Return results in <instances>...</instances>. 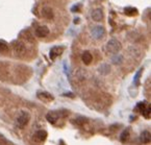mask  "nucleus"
<instances>
[{
    "instance_id": "1",
    "label": "nucleus",
    "mask_w": 151,
    "mask_h": 145,
    "mask_svg": "<svg viewBox=\"0 0 151 145\" xmlns=\"http://www.w3.org/2000/svg\"><path fill=\"white\" fill-rule=\"evenodd\" d=\"M121 50V44L118 40L111 39L106 44V51L111 54H117Z\"/></svg>"
},
{
    "instance_id": "2",
    "label": "nucleus",
    "mask_w": 151,
    "mask_h": 145,
    "mask_svg": "<svg viewBox=\"0 0 151 145\" xmlns=\"http://www.w3.org/2000/svg\"><path fill=\"white\" fill-rule=\"evenodd\" d=\"M29 119H30V115L27 112H22L20 116L17 118V125H18V127L23 128L24 126H26L27 123L29 122Z\"/></svg>"
},
{
    "instance_id": "3",
    "label": "nucleus",
    "mask_w": 151,
    "mask_h": 145,
    "mask_svg": "<svg viewBox=\"0 0 151 145\" xmlns=\"http://www.w3.org/2000/svg\"><path fill=\"white\" fill-rule=\"evenodd\" d=\"M104 34H105L104 28H103L102 26H100V25H98V26L94 27V28L92 29V36L95 39H97V40L102 38V37L104 36Z\"/></svg>"
},
{
    "instance_id": "4",
    "label": "nucleus",
    "mask_w": 151,
    "mask_h": 145,
    "mask_svg": "<svg viewBox=\"0 0 151 145\" xmlns=\"http://www.w3.org/2000/svg\"><path fill=\"white\" fill-rule=\"evenodd\" d=\"M103 17H104V15H103V12L101 9H96L92 12V19H93L95 22H100V21H102Z\"/></svg>"
},
{
    "instance_id": "5",
    "label": "nucleus",
    "mask_w": 151,
    "mask_h": 145,
    "mask_svg": "<svg viewBox=\"0 0 151 145\" xmlns=\"http://www.w3.org/2000/svg\"><path fill=\"white\" fill-rule=\"evenodd\" d=\"M49 34V28L47 26H39L36 29V35L39 38H45Z\"/></svg>"
},
{
    "instance_id": "6",
    "label": "nucleus",
    "mask_w": 151,
    "mask_h": 145,
    "mask_svg": "<svg viewBox=\"0 0 151 145\" xmlns=\"http://www.w3.org/2000/svg\"><path fill=\"white\" fill-rule=\"evenodd\" d=\"M13 47H14V50H15V53L17 54H23L25 52V46L22 44L21 42H14L13 43Z\"/></svg>"
},
{
    "instance_id": "7",
    "label": "nucleus",
    "mask_w": 151,
    "mask_h": 145,
    "mask_svg": "<svg viewBox=\"0 0 151 145\" xmlns=\"http://www.w3.org/2000/svg\"><path fill=\"white\" fill-rule=\"evenodd\" d=\"M63 47L60 46H56V47H53L51 50H50V52H49V56H50V58H51V60H54L55 58H58V56H60V54L63 53Z\"/></svg>"
},
{
    "instance_id": "8",
    "label": "nucleus",
    "mask_w": 151,
    "mask_h": 145,
    "mask_svg": "<svg viewBox=\"0 0 151 145\" xmlns=\"http://www.w3.org/2000/svg\"><path fill=\"white\" fill-rule=\"evenodd\" d=\"M42 15L43 17H45L46 19H53L54 17V14H53V11H52L51 7H49V6H44L42 9Z\"/></svg>"
},
{
    "instance_id": "9",
    "label": "nucleus",
    "mask_w": 151,
    "mask_h": 145,
    "mask_svg": "<svg viewBox=\"0 0 151 145\" xmlns=\"http://www.w3.org/2000/svg\"><path fill=\"white\" fill-rule=\"evenodd\" d=\"M46 138H47L46 131H38L35 134V136H33V139L36 141H38V142H43V141L46 140Z\"/></svg>"
},
{
    "instance_id": "10",
    "label": "nucleus",
    "mask_w": 151,
    "mask_h": 145,
    "mask_svg": "<svg viewBox=\"0 0 151 145\" xmlns=\"http://www.w3.org/2000/svg\"><path fill=\"white\" fill-rule=\"evenodd\" d=\"M38 97L43 101H52L54 99L53 96H52L51 94L47 93V92H39Z\"/></svg>"
},
{
    "instance_id": "11",
    "label": "nucleus",
    "mask_w": 151,
    "mask_h": 145,
    "mask_svg": "<svg viewBox=\"0 0 151 145\" xmlns=\"http://www.w3.org/2000/svg\"><path fill=\"white\" fill-rule=\"evenodd\" d=\"M82 62L85 63L86 65H90L92 63V61H93V56L91 54V52L89 51H85L83 53H82Z\"/></svg>"
},
{
    "instance_id": "12",
    "label": "nucleus",
    "mask_w": 151,
    "mask_h": 145,
    "mask_svg": "<svg viewBox=\"0 0 151 145\" xmlns=\"http://www.w3.org/2000/svg\"><path fill=\"white\" fill-rule=\"evenodd\" d=\"M46 119H47V121H48V122L54 124V123L56 122V120L58 119V113H54V112H51V113L47 114Z\"/></svg>"
},
{
    "instance_id": "13",
    "label": "nucleus",
    "mask_w": 151,
    "mask_h": 145,
    "mask_svg": "<svg viewBox=\"0 0 151 145\" xmlns=\"http://www.w3.org/2000/svg\"><path fill=\"white\" fill-rule=\"evenodd\" d=\"M141 141L143 143H149L150 142V132L148 131H144L141 134Z\"/></svg>"
},
{
    "instance_id": "14",
    "label": "nucleus",
    "mask_w": 151,
    "mask_h": 145,
    "mask_svg": "<svg viewBox=\"0 0 151 145\" xmlns=\"http://www.w3.org/2000/svg\"><path fill=\"white\" fill-rule=\"evenodd\" d=\"M9 50V46L4 41H0V54L5 53Z\"/></svg>"
},
{
    "instance_id": "15",
    "label": "nucleus",
    "mask_w": 151,
    "mask_h": 145,
    "mask_svg": "<svg viewBox=\"0 0 151 145\" xmlns=\"http://www.w3.org/2000/svg\"><path fill=\"white\" fill-rule=\"evenodd\" d=\"M128 137H129V130L127 128V130H125L124 132L121 134V138H120L121 142H126Z\"/></svg>"
},
{
    "instance_id": "16",
    "label": "nucleus",
    "mask_w": 151,
    "mask_h": 145,
    "mask_svg": "<svg viewBox=\"0 0 151 145\" xmlns=\"http://www.w3.org/2000/svg\"><path fill=\"white\" fill-rule=\"evenodd\" d=\"M124 13L126 15H133V14H137V9L134 7H126L124 9Z\"/></svg>"
},
{
    "instance_id": "17",
    "label": "nucleus",
    "mask_w": 151,
    "mask_h": 145,
    "mask_svg": "<svg viewBox=\"0 0 151 145\" xmlns=\"http://www.w3.org/2000/svg\"><path fill=\"white\" fill-rule=\"evenodd\" d=\"M141 73H142V69L140 70V71L138 72V73H137V75H136V77H134V84H136V85H139V77H140V75H141Z\"/></svg>"
},
{
    "instance_id": "18",
    "label": "nucleus",
    "mask_w": 151,
    "mask_h": 145,
    "mask_svg": "<svg viewBox=\"0 0 151 145\" xmlns=\"http://www.w3.org/2000/svg\"><path fill=\"white\" fill-rule=\"evenodd\" d=\"M78 7H79V5H76V6H73V9H72V12H77V11H78Z\"/></svg>"
}]
</instances>
